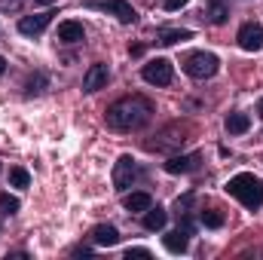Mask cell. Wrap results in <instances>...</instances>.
<instances>
[{
	"label": "cell",
	"mask_w": 263,
	"mask_h": 260,
	"mask_svg": "<svg viewBox=\"0 0 263 260\" xmlns=\"http://www.w3.org/2000/svg\"><path fill=\"white\" fill-rule=\"evenodd\" d=\"M104 120H107V129L114 132H138L153 120V101L144 95H126L107 107Z\"/></svg>",
	"instance_id": "1"
},
{
	"label": "cell",
	"mask_w": 263,
	"mask_h": 260,
	"mask_svg": "<svg viewBox=\"0 0 263 260\" xmlns=\"http://www.w3.org/2000/svg\"><path fill=\"white\" fill-rule=\"evenodd\" d=\"M227 193L233 196V199H239L245 208H260L263 205V181L254 178V175H248V172H242V175L230 178Z\"/></svg>",
	"instance_id": "2"
},
{
	"label": "cell",
	"mask_w": 263,
	"mask_h": 260,
	"mask_svg": "<svg viewBox=\"0 0 263 260\" xmlns=\"http://www.w3.org/2000/svg\"><path fill=\"white\" fill-rule=\"evenodd\" d=\"M217 55H211V52H193V55H187L184 59V70L193 77V80H208V77H214L217 73Z\"/></svg>",
	"instance_id": "3"
},
{
	"label": "cell",
	"mask_w": 263,
	"mask_h": 260,
	"mask_svg": "<svg viewBox=\"0 0 263 260\" xmlns=\"http://www.w3.org/2000/svg\"><path fill=\"white\" fill-rule=\"evenodd\" d=\"M138 178H141V165L132 156H120L117 165H114V187L117 190H129Z\"/></svg>",
	"instance_id": "4"
},
{
	"label": "cell",
	"mask_w": 263,
	"mask_h": 260,
	"mask_svg": "<svg viewBox=\"0 0 263 260\" xmlns=\"http://www.w3.org/2000/svg\"><path fill=\"white\" fill-rule=\"evenodd\" d=\"M141 77H144L150 86H168V83H172V77H175V67H172L168 59H153V62H147V65H144Z\"/></svg>",
	"instance_id": "5"
},
{
	"label": "cell",
	"mask_w": 263,
	"mask_h": 260,
	"mask_svg": "<svg viewBox=\"0 0 263 260\" xmlns=\"http://www.w3.org/2000/svg\"><path fill=\"white\" fill-rule=\"evenodd\" d=\"M86 6H98V9H104V12L117 15L123 25L135 22V9H132L129 0H86Z\"/></svg>",
	"instance_id": "6"
},
{
	"label": "cell",
	"mask_w": 263,
	"mask_h": 260,
	"mask_svg": "<svg viewBox=\"0 0 263 260\" xmlns=\"http://www.w3.org/2000/svg\"><path fill=\"white\" fill-rule=\"evenodd\" d=\"M187 126H168V129L159 132V141H150L147 147L150 150H172V147H178V144H184L187 138Z\"/></svg>",
	"instance_id": "7"
},
{
	"label": "cell",
	"mask_w": 263,
	"mask_h": 260,
	"mask_svg": "<svg viewBox=\"0 0 263 260\" xmlns=\"http://www.w3.org/2000/svg\"><path fill=\"white\" fill-rule=\"evenodd\" d=\"M239 46H242L245 52H257L263 46V28L260 25H254V22L242 25V28H239Z\"/></svg>",
	"instance_id": "8"
},
{
	"label": "cell",
	"mask_w": 263,
	"mask_h": 260,
	"mask_svg": "<svg viewBox=\"0 0 263 260\" xmlns=\"http://www.w3.org/2000/svg\"><path fill=\"white\" fill-rule=\"evenodd\" d=\"M49 22H52V12H34V15H25V18L18 22V31H22L25 37H34V34L46 31Z\"/></svg>",
	"instance_id": "9"
},
{
	"label": "cell",
	"mask_w": 263,
	"mask_h": 260,
	"mask_svg": "<svg viewBox=\"0 0 263 260\" xmlns=\"http://www.w3.org/2000/svg\"><path fill=\"white\" fill-rule=\"evenodd\" d=\"M107 77H110L107 65H92L86 70V77H83V89H86V92H98V89L107 86Z\"/></svg>",
	"instance_id": "10"
},
{
	"label": "cell",
	"mask_w": 263,
	"mask_h": 260,
	"mask_svg": "<svg viewBox=\"0 0 263 260\" xmlns=\"http://www.w3.org/2000/svg\"><path fill=\"white\" fill-rule=\"evenodd\" d=\"M199 165V153H187V156H172L168 162H165V172H172V175H187V172H193Z\"/></svg>",
	"instance_id": "11"
},
{
	"label": "cell",
	"mask_w": 263,
	"mask_h": 260,
	"mask_svg": "<svg viewBox=\"0 0 263 260\" xmlns=\"http://www.w3.org/2000/svg\"><path fill=\"white\" fill-rule=\"evenodd\" d=\"M89 236H92L95 245H107V248L120 242V233H117V227H110V224H98V227H92Z\"/></svg>",
	"instance_id": "12"
},
{
	"label": "cell",
	"mask_w": 263,
	"mask_h": 260,
	"mask_svg": "<svg viewBox=\"0 0 263 260\" xmlns=\"http://www.w3.org/2000/svg\"><path fill=\"white\" fill-rule=\"evenodd\" d=\"M165 220H168V214H165V211H162L159 205H156V208L150 205V208L144 211V230H150V233L162 230V227H165Z\"/></svg>",
	"instance_id": "13"
},
{
	"label": "cell",
	"mask_w": 263,
	"mask_h": 260,
	"mask_svg": "<svg viewBox=\"0 0 263 260\" xmlns=\"http://www.w3.org/2000/svg\"><path fill=\"white\" fill-rule=\"evenodd\" d=\"M86 34H83V25L80 22H62L59 25V40L62 43H80Z\"/></svg>",
	"instance_id": "14"
},
{
	"label": "cell",
	"mask_w": 263,
	"mask_h": 260,
	"mask_svg": "<svg viewBox=\"0 0 263 260\" xmlns=\"http://www.w3.org/2000/svg\"><path fill=\"white\" fill-rule=\"evenodd\" d=\"M165 248H168L172 254H184V251H187V233H184L181 227H178L175 233H168V236H165Z\"/></svg>",
	"instance_id": "15"
},
{
	"label": "cell",
	"mask_w": 263,
	"mask_h": 260,
	"mask_svg": "<svg viewBox=\"0 0 263 260\" xmlns=\"http://www.w3.org/2000/svg\"><path fill=\"white\" fill-rule=\"evenodd\" d=\"M150 205H153L150 193H129V196H126V211H135V214H141V211H147Z\"/></svg>",
	"instance_id": "16"
},
{
	"label": "cell",
	"mask_w": 263,
	"mask_h": 260,
	"mask_svg": "<svg viewBox=\"0 0 263 260\" xmlns=\"http://www.w3.org/2000/svg\"><path fill=\"white\" fill-rule=\"evenodd\" d=\"M251 129V120H248V114H230L227 117V132L230 135H242V132Z\"/></svg>",
	"instance_id": "17"
},
{
	"label": "cell",
	"mask_w": 263,
	"mask_h": 260,
	"mask_svg": "<svg viewBox=\"0 0 263 260\" xmlns=\"http://www.w3.org/2000/svg\"><path fill=\"white\" fill-rule=\"evenodd\" d=\"M184 40H193V34L190 31H159L162 46H175V43H184Z\"/></svg>",
	"instance_id": "18"
},
{
	"label": "cell",
	"mask_w": 263,
	"mask_h": 260,
	"mask_svg": "<svg viewBox=\"0 0 263 260\" xmlns=\"http://www.w3.org/2000/svg\"><path fill=\"white\" fill-rule=\"evenodd\" d=\"M208 22H211V25H223V22H227V6H223L220 0H211V6H208Z\"/></svg>",
	"instance_id": "19"
},
{
	"label": "cell",
	"mask_w": 263,
	"mask_h": 260,
	"mask_svg": "<svg viewBox=\"0 0 263 260\" xmlns=\"http://www.w3.org/2000/svg\"><path fill=\"white\" fill-rule=\"evenodd\" d=\"M9 184H12V187H22V190H25V187L31 184V175H28L25 169H9Z\"/></svg>",
	"instance_id": "20"
},
{
	"label": "cell",
	"mask_w": 263,
	"mask_h": 260,
	"mask_svg": "<svg viewBox=\"0 0 263 260\" xmlns=\"http://www.w3.org/2000/svg\"><path fill=\"white\" fill-rule=\"evenodd\" d=\"M202 224H205L208 230H217V227H223V214L214 211V208H208V211H202Z\"/></svg>",
	"instance_id": "21"
},
{
	"label": "cell",
	"mask_w": 263,
	"mask_h": 260,
	"mask_svg": "<svg viewBox=\"0 0 263 260\" xmlns=\"http://www.w3.org/2000/svg\"><path fill=\"white\" fill-rule=\"evenodd\" d=\"M22 208V202L15 199V196H9V193H0V211L3 214H15Z\"/></svg>",
	"instance_id": "22"
},
{
	"label": "cell",
	"mask_w": 263,
	"mask_h": 260,
	"mask_svg": "<svg viewBox=\"0 0 263 260\" xmlns=\"http://www.w3.org/2000/svg\"><path fill=\"white\" fill-rule=\"evenodd\" d=\"M43 86H46V77H43V73L31 77V80H28V95H40V92H43Z\"/></svg>",
	"instance_id": "23"
},
{
	"label": "cell",
	"mask_w": 263,
	"mask_h": 260,
	"mask_svg": "<svg viewBox=\"0 0 263 260\" xmlns=\"http://www.w3.org/2000/svg\"><path fill=\"white\" fill-rule=\"evenodd\" d=\"M190 0H162V6L168 9V12H175V9H181V6H187Z\"/></svg>",
	"instance_id": "24"
},
{
	"label": "cell",
	"mask_w": 263,
	"mask_h": 260,
	"mask_svg": "<svg viewBox=\"0 0 263 260\" xmlns=\"http://www.w3.org/2000/svg\"><path fill=\"white\" fill-rule=\"evenodd\" d=\"M126 257H150V251H147V248H129V251H126Z\"/></svg>",
	"instance_id": "25"
},
{
	"label": "cell",
	"mask_w": 263,
	"mask_h": 260,
	"mask_svg": "<svg viewBox=\"0 0 263 260\" xmlns=\"http://www.w3.org/2000/svg\"><path fill=\"white\" fill-rule=\"evenodd\" d=\"M3 70H6V62H3V55H0V73H3Z\"/></svg>",
	"instance_id": "26"
},
{
	"label": "cell",
	"mask_w": 263,
	"mask_h": 260,
	"mask_svg": "<svg viewBox=\"0 0 263 260\" xmlns=\"http://www.w3.org/2000/svg\"><path fill=\"white\" fill-rule=\"evenodd\" d=\"M257 114H260V117H263V98H260V104H257Z\"/></svg>",
	"instance_id": "27"
}]
</instances>
